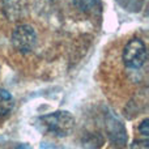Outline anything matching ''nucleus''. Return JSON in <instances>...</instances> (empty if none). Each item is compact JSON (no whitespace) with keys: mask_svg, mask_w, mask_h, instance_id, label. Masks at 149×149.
<instances>
[{"mask_svg":"<svg viewBox=\"0 0 149 149\" xmlns=\"http://www.w3.org/2000/svg\"><path fill=\"white\" fill-rule=\"evenodd\" d=\"M16 149H33L30 147V145H28V144H21V145H18Z\"/></svg>","mask_w":149,"mask_h":149,"instance_id":"obj_10","label":"nucleus"},{"mask_svg":"<svg viewBox=\"0 0 149 149\" xmlns=\"http://www.w3.org/2000/svg\"><path fill=\"white\" fill-rule=\"evenodd\" d=\"M1 9L9 21H18L26 15L28 1L26 0H3Z\"/></svg>","mask_w":149,"mask_h":149,"instance_id":"obj_5","label":"nucleus"},{"mask_svg":"<svg viewBox=\"0 0 149 149\" xmlns=\"http://www.w3.org/2000/svg\"><path fill=\"white\" fill-rule=\"evenodd\" d=\"M147 60V47L139 38L131 39L123 50V62L128 68L137 70L143 67Z\"/></svg>","mask_w":149,"mask_h":149,"instance_id":"obj_2","label":"nucleus"},{"mask_svg":"<svg viewBox=\"0 0 149 149\" xmlns=\"http://www.w3.org/2000/svg\"><path fill=\"white\" fill-rule=\"evenodd\" d=\"M131 149H149V140L144 137L141 140H135L131 144Z\"/></svg>","mask_w":149,"mask_h":149,"instance_id":"obj_8","label":"nucleus"},{"mask_svg":"<svg viewBox=\"0 0 149 149\" xmlns=\"http://www.w3.org/2000/svg\"><path fill=\"white\" fill-rule=\"evenodd\" d=\"M12 45L17 51L28 54L37 43V33L30 25H18L13 29Z\"/></svg>","mask_w":149,"mask_h":149,"instance_id":"obj_3","label":"nucleus"},{"mask_svg":"<svg viewBox=\"0 0 149 149\" xmlns=\"http://www.w3.org/2000/svg\"><path fill=\"white\" fill-rule=\"evenodd\" d=\"M139 132L143 135V137L149 136V119H144L139 126Z\"/></svg>","mask_w":149,"mask_h":149,"instance_id":"obj_9","label":"nucleus"},{"mask_svg":"<svg viewBox=\"0 0 149 149\" xmlns=\"http://www.w3.org/2000/svg\"><path fill=\"white\" fill-rule=\"evenodd\" d=\"M13 106H15V101L13 97L8 90L0 88V116H5L12 111Z\"/></svg>","mask_w":149,"mask_h":149,"instance_id":"obj_6","label":"nucleus"},{"mask_svg":"<svg viewBox=\"0 0 149 149\" xmlns=\"http://www.w3.org/2000/svg\"><path fill=\"white\" fill-rule=\"evenodd\" d=\"M106 130H107V135L111 144L115 148H123L127 144V132L120 120H118L114 116H109Z\"/></svg>","mask_w":149,"mask_h":149,"instance_id":"obj_4","label":"nucleus"},{"mask_svg":"<svg viewBox=\"0 0 149 149\" xmlns=\"http://www.w3.org/2000/svg\"><path fill=\"white\" fill-rule=\"evenodd\" d=\"M73 3L82 12H90L97 7L98 0H73Z\"/></svg>","mask_w":149,"mask_h":149,"instance_id":"obj_7","label":"nucleus"},{"mask_svg":"<svg viewBox=\"0 0 149 149\" xmlns=\"http://www.w3.org/2000/svg\"><path fill=\"white\" fill-rule=\"evenodd\" d=\"M46 132L58 137L68 136L74 128V118L68 111H54L39 118Z\"/></svg>","mask_w":149,"mask_h":149,"instance_id":"obj_1","label":"nucleus"}]
</instances>
